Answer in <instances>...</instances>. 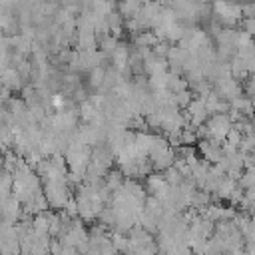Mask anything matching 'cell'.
<instances>
[]
</instances>
